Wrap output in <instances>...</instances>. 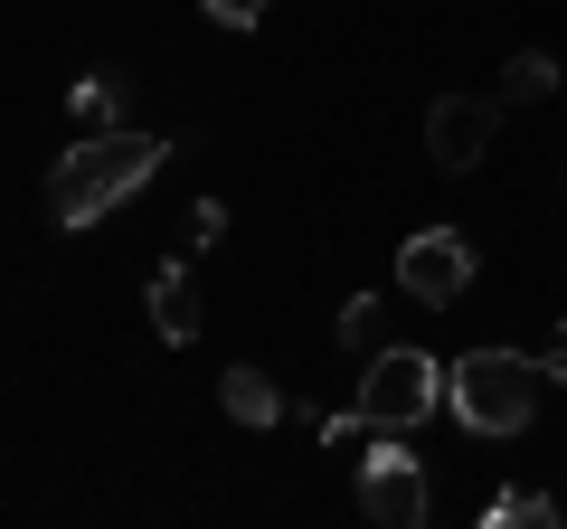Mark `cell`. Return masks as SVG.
Returning a JSON list of instances; mask_svg holds the SVG:
<instances>
[{
	"instance_id": "obj_2",
	"label": "cell",
	"mask_w": 567,
	"mask_h": 529,
	"mask_svg": "<svg viewBox=\"0 0 567 529\" xmlns=\"http://www.w3.org/2000/svg\"><path fill=\"white\" fill-rule=\"evenodd\" d=\"M539 387H548V369L529 350H464L445 369V407L464 435H520L539 416Z\"/></svg>"
},
{
	"instance_id": "obj_12",
	"label": "cell",
	"mask_w": 567,
	"mask_h": 529,
	"mask_svg": "<svg viewBox=\"0 0 567 529\" xmlns=\"http://www.w3.org/2000/svg\"><path fill=\"white\" fill-rule=\"evenodd\" d=\"M379 331H388V293H350V303H341V341L350 350H379Z\"/></svg>"
},
{
	"instance_id": "obj_7",
	"label": "cell",
	"mask_w": 567,
	"mask_h": 529,
	"mask_svg": "<svg viewBox=\"0 0 567 529\" xmlns=\"http://www.w3.org/2000/svg\"><path fill=\"white\" fill-rule=\"evenodd\" d=\"M152 331H162L171 350H189L208 331V312H199V274H189V256H171L162 274H152Z\"/></svg>"
},
{
	"instance_id": "obj_9",
	"label": "cell",
	"mask_w": 567,
	"mask_h": 529,
	"mask_svg": "<svg viewBox=\"0 0 567 529\" xmlns=\"http://www.w3.org/2000/svg\"><path fill=\"white\" fill-rule=\"evenodd\" d=\"M66 114H76V133H123V76H114V66L76 76V85H66Z\"/></svg>"
},
{
	"instance_id": "obj_8",
	"label": "cell",
	"mask_w": 567,
	"mask_h": 529,
	"mask_svg": "<svg viewBox=\"0 0 567 529\" xmlns=\"http://www.w3.org/2000/svg\"><path fill=\"white\" fill-rule=\"evenodd\" d=\"M218 407L237 416V426H284V416H293V397H284L265 369H227V378H218Z\"/></svg>"
},
{
	"instance_id": "obj_14",
	"label": "cell",
	"mask_w": 567,
	"mask_h": 529,
	"mask_svg": "<svg viewBox=\"0 0 567 529\" xmlns=\"http://www.w3.org/2000/svg\"><path fill=\"white\" fill-rule=\"evenodd\" d=\"M218 227H227V208H218V199H199V208H189V237H181V246L199 256V246H218Z\"/></svg>"
},
{
	"instance_id": "obj_1",
	"label": "cell",
	"mask_w": 567,
	"mask_h": 529,
	"mask_svg": "<svg viewBox=\"0 0 567 529\" xmlns=\"http://www.w3.org/2000/svg\"><path fill=\"white\" fill-rule=\"evenodd\" d=\"M162 162H171L162 133H133V123H123V133H85V143L66 152L58 170H48V218H58V227H95V218H114V208L133 199V189L152 180Z\"/></svg>"
},
{
	"instance_id": "obj_11",
	"label": "cell",
	"mask_w": 567,
	"mask_h": 529,
	"mask_svg": "<svg viewBox=\"0 0 567 529\" xmlns=\"http://www.w3.org/2000/svg\"><path fill=\"white\" fill-rule=\"evenodd\" d=\"M492 529H548V520H567L548 491H529V483H511V491H492V510H483Z\"/></svg>"
},
{
	"instance_id": "obj_4",
	"label": "cell",
	"mask_w": 567,
	"mask_h": 529,
	"mask_svg": "<svg viewBox=\"0 0 567 529\" xmlns=\"http://www.w3.org/2000/svg\"><path fill=\"white\" fill-rule=\"evenodd\" d=\"M398 293L406 303H464L473 293V237L464 227H416V237L398 246Z\"/></svg>"
},
{
	"instance_id": "obj_6",
	"label": "cell",
	"mask_w": 567,
	"mask_h": 529,
	"mask_svg": "<svg viewBox=\"0 0 567 529\" xmlns=\"http://www.w3.org/2000/svg\"><path fill=\"white\" fill-rule=\"evenodd\" d=\"M492 133H502V104L492 95H435L425 104V162L435 170H473L492 152Z\"/></svg>"
},
{
	"instance_id": "obj_13",
	"label": "cell",
	"mask_w": 567,
	"mask_h": 529,
	"mask_svg": "<svg viewBox=\"0 0 567 529\" xmlns=\"http://www.w3.org/2000/svg\"><path fill=\"white\" fill-rule=\"evenodd\" d=\"M312 435H322V445H331V454H341V445H360V435H379V426H369V416H360V407H341V416H322V426H312Z\"/></svg>"
},
{
	"instance_id": "obj_16",
	"label": "cell",
	"mask_w": 567,
	"mask_h": 529,
	"mask_svg": "<svg viewBox=\"0 0 567 529\" xmlns=\"http://www.w3.org/2000/svg\"><path fill=\"white\" fill-rule=\"evenodd\" d=\"M539 369H548V387H567V322L548 331V350H539Z\"/></svg>"
},
{
	"instance_id": "obj_15",
	"label": "cell",
	"mask_w": 567,
	"mask_h": 529,
	"mask_svg": "<svg viewBox=\"0 0 567 529\" xmlns=\"http://www.w3.org/2000/svg\"><path fill=\"white\" fill-rule=\"evenodd\" d=\"M199 10H208L218 29H256V20H265V0H199Z\"/></svg>"
},
{
	"instance_id": "obj_5",
	"label": "cell",
	"mask_w": 567,
	"mask_h": 529,
	"mask_svg": "<svg viewBox=\"0 0 567 529\" xmlns=\"http://www.w3.org/2000/svg\"><path fill=\"white\" fill-rule=\"evenodd\" d=\"M360 510L379 529H416L425 510H435V501H425V464L398 445V435H379V445L360 454Z\"/></svg>"
},
{
	"instance_id": "obj_3",
	"label": "cell",
	"mask_w": 567,
	"mask_h": 529,
	"mask_svg": "<svg viewBox=\"0 0 567 529\" xmlns=\"http://www.w3.org/2000/svg\"><path fill=\"white\" fill-rule=\"evenodd\" d=\"M445 407V369L425 360V350H369V378H360V416L379 435H406L425 416Z\"/></svg>"
},
{
	"instance_id": "obj_10",
	"label": "cell",
	"mask_w": 567,
	"mask_h": 529,
	"mask_svg": "<svg viewBox=\"0 0 567 529\" xmlns=\"http://www.w3.org/2000/svg\"><path fill=\"white\" fill-rule=\"evenodd\" d=\"M548 95H558V58L548 48H520L502 66V104H548Z\"/></svg>"
}]
</instances>
